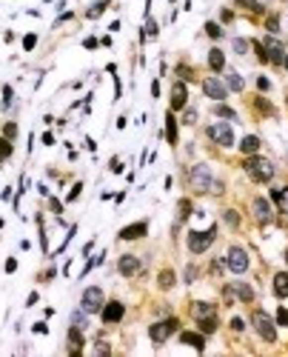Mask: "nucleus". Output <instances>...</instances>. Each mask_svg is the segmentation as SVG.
<instances>
[{"label":"nucleus","mask_w":288,"mask_h":357,"mask_svg":"<svg viewBox=\"0 0 288 357\" xmlns=\"http://www.w3.org/2000/svg\"><path fill=\"white\" fill-rule=\"evenodd\" d=\"M226 220H229V226H240V214L237 212H226Z\"/></svg>","instance_id":"37998d69"},{"label":"nucleus","mask_w":288,"mask_h":357,"mask_svg":"<svg viewBox=\"0 0 288 357\" xmlns=\"http://www.w3.org/2000/svg\"><path fill=\"white\" fill-rule=\"evenodd\" d=\"M35 332L37 334H46V323H35Z\"/></svg>","instance_id":"6e6d98bb"},{"label":"nucleus","mask_w":288,"mask_h":357,"mask_svg":"<svg viewBox=\"0 0 288 357\" xmlns=\"http://www.w3.org/2000/svg\"><path fill=\"white\" fill-rule=\"evenodd\" d=\"M286 263H288V249H286Z\"/></svg>","instance_id":"13d9d810"},{"label":"nucleus","mask_w":288,"mask_h":357,"mask_svg":"<svg viewBox=\"0 0 288 357\" xmlns=\"http://www.w3.org/2000/svg\"><path fill=\"white\" fill-rule=\"evenodd\" d=\"M157 37V23L151 20V17H146V26H143V40H154Z\"/></svg>","instance_id":"b1692460"},{"label":"nucleus","mask_w":288,"mask_h":357,"mask_svg":"<svg viewBox=\"0 0 288 357\" xmlns=\"http://www.w3.org/2000/svg\"><path fill=\"white\" fill-rule=\"evenodd\" d=\"M197 323H200L203 334H214V329H217V317H206V320H197Z\"/></svg>","instance_id":"a878e982"},{"label":"nucleus","mask_w":288,"mask_h":357,"mask_svg":"<svg viewBox=\"0 0 288 357\" xmlns=\"http://www.w3.org/2000/svg\"><path fill=\"white\" fill-rule=\"evenodd\" d=\"M180 343L194 346L197 352H203V349H206V337H203V334H194V332H180Z\"/></svg>","instance_id":"a211bd4d"},{"label":"nucleus","mask_w":288,"mask_h":357,"mask_svg":"<svg viewBox=\"0 0 288 357\" xmlns=\"http://www.w3.org/2000/svg\"><path fill=\"white\" fill-rule=\"evenodd\" d=\"M83 46H86V49H97V40H94V37H86V40H83Z\"/></svg>","instance_id":"3c124183"},{"label":"nucleus","mask_w":288,"mask_h":357,"mask_svg":"<svg viewBox=\"0 0 288 357\" xmlns=\"http://www.w3.org/2000/svg\"><path fill=\"white\" fill-rule=\"evenodd\" d=\"M71 326L83 329V326H86V311H74V314H71Z\"/></svg>","instance_id":"72a5a7b5"},{"label":"nucleus","mask_w":288,"mask_h":357,"mask_svg":"<svg viewBox=\"0 0 288 357\" xmlns=\"http://www.w3.org/2000/svg\"><path fill=\"white\" fill-rule=\"evenodd\" d=\"M203 92H206V97H211V100H226L229 86H223V80H217V77H206V80H203Z\"/></svg>","instance_id":"9d476101"},{"label":"nucleus","mask_w":288,"mask_h":357,"mask_svg":"<svg viewBox=\"0 0 288 357\" xmlns=\"http://www.w3.org/2000/svg\"><path fill=\"white\" fill-rule=\"evenodd\" d=\"M69 343H71V349H77V352H80V346H83V334L77 332V326H74V329L69 332Z\"/></svg>","instance_id":"c85d7f7f"},{"label":"nucleus","mask_w":288,"mask_h":357,"mask_svg":"<svg viewBox=\"0 0 288 357\" xmlns=\"http://www.w3.org/2000/svg\"><path fill=\"white\" fill-rule=\"evenodd\" d=\"M206 35H208V37H214V40H217V37H223V29H220L217 23H206Z\"/></svg>","instance_id":"473e14b6"},{"label":"nucleus","mask_w":288,"mask_h":357,"mask_svg":"<svg viewBox=\"0 0 288 357\" xmlns=\"http://www.w3.org/2000/svg\"><path fill=\"white\" fill-rule=\"evenodd\" d=\"M194 120H197V112H194V109H188V112H185V117H183V123H185V126H191Z\"/></svg>","instance_id":"a18cd8bd"},{"label":"nucleus","mask_w":288,"mask_h":357,"mask_svg":"<svg viewBox=\"0 0 288 357\" xmlns=\"http://www.w3.org/2000/svg\"><path fill=\"white\" fill-rule=\"evenodd\" d=\"M185 100H188V92H185V83H174V89H172V109H174V112H180V109H185Z\"/></svg>","instance_id":"f3484780"},{"label":"nucleus","mask_w":288,"mask_h":357,"mask_svg":"<svg viewBox=\"0 0 288 357\" xmlns=\"http://www.w3.org/2000/svg\"><path fill=\"white\" fill-rule=\"evenodd\" d=\"M206 135L214 140L217 146H231V143H234V132H231L229 123H211V126L206 129Z\"/></svg>","instance_id":"423d86ee"},{"label":"nucleus","mask_w":288,"mask_h":357,"mask_svg":"<svg viewBox=\"0 0 288 357\" xmlns=\"http://www.w3.org/2000/svg\"><path fill=\"white\" fill-rule=\"evenodd\" d=\"M197 277V269L194 266H188V269H185V280H188V283H191V280H194Z\"/></svg>","instance_id":"8fccbe9b"},{"label":"nucleus","mask_w":288,"mask_h":357,"mask_svg":"<svg viewBox=\"0 0 288 357\" xmlns=\"http://www.w3.org/2000/svg\"><path fill=\"white\" fill-rule=\"evenodd\" d=\"M231 329H234V332H242V329H245V323H242L240 317H231Z\"/></svg>","instance_id":"49530a36"},{"label":"nucleus","mask_w":288,"mask_h":357,"mask_svg":"<svg viewBox=\"0 0 288 357\" xmlns=\"http://www.w3.org/2000/svg\"><path fill=\"white\" fill-rule=\"evenodd\" d=\"M271 200L283 206V203H286V192H283V189H274V192H271Z\"/></svg>","instance_id":"58836bf2"},{"label":"nucleus","mask_w":288,"mask_h":357,"mask_svg":"<svg viewBox=\"0 0 288 357\" xmlns=\"http://www.w3.org/2000/svg\"><path fill=\"white\" fill-rule=\"evenodd\" d=\"M229 89L231 92H242V77L237 71H229Z\"/></svg>","instance_id":"cd10ccee"},{"label":"nucleus","mask_w":288,"mask_h":357,"mask_svg":"<svg viewBox=\"0 0 288 357\" xmlns=\"http://www.w3.org/2000/svg\"><path fill=\"white\" fill-rule=\"evenodd\" d=\"M97 352H103V355H109V343H100V340H97Z\"/></svg>","instance_id":"4d7b16f0"},{"label":"nucleus","mask_w":288,"mask_h":357,"mask_svg":"<svg viewBox=\"0 0 288 357\" xmlns=\"http://www.w3.org/2000/svg\"><path fill=\"white\" fill-rule=\"evenodd\" d=\"M80 192H83V183H74V186H71V192H69V200H77Z\"/></svg>","instance_id":"c03bdc74"},{"label":"nucleus","mask_w":288,"mask_h":357,"mask_svg":"<svg viewBox=\"0 0 288 357\" xmlns=\"http://www.w3.org/2000/svg\"><path fill=\"white\" fill-rule=\"evenodd\" d=\"M12 97H14V92L9 89V86H6V89H3V100H6V106L12 103Z\"/></svg>","instance_id":"09e8293b"},{"label":"nucleus","mask_w":288,"mask_h":357,"mask_svg":"<svg viewBox=\"0 0 288 357\" xmlns=\"http://www.w3.org/2000/svg\"><path fill=\"white\" fill-rule=\"evenodd\" d=\"M208 66H211V71H223L226 69V55L220 49H211L208 52Z\"/></svg>","instance_id":"6ab92c4d"},{"label":"nucleus","mask_w":288,"mask_h":357,"mask_svg":"<svg viewBox=\"0 0 288 357\" xmlns=\"http://www.w3.org/2000/svg\"><path fill=\"white\" fill-rule=\"evenodd\" d=\"M245 172H248V177L257 180V183H271V180H274V163L260 157V154H248Z\"/></svg>","instance_id":"f257e3e1"},{"label":"nucleus","mask_w":288,"mask_h":357,"mask_svg":"<svg viewBox=\"0 0 288 357\" xmlns=\"http://www.w3.org/2000/svg\"><path fill=\"white\" fill-rule=\"evenodd\" d=\"M214 237H217V229L211 226V229H206V231H188V249L194 254H203L214 243Z\"/></svg>","instance_id":"7ed1b4c3"},{"label":"nucleus","mask_w":288,"mask_h":357,"mask_svg":"<svg viewBox=\"0 0 288 357\" xmlns=\"http://www.w3.org/2000/svg\"><path fill=\"white\" fill-rule=\"evenodd\" d=\"M106 6H109V0H100V3H94L92 9L86 12V17H100V14H103V9H106Z\"/></svg>","instance_id":"c756f323"},{"label":"nucleus","mask_w":288,"mask_h":357,"mask_svg":"<svg viewBox=\"0 0 288 357\" xmlns=\"http://www.w3.org/2000/svg\"><path fill=\"white\" fill-rule=\"evenodd\" d=\"M166 138H169V143H177V120L172 115L166 117Z\"/></svg>","instance_id":"5701e85b"},{"label":"nucleus","mask_w":288,"mask_h":357,"mask_svg":"<svg viewBox=\"0 0 288 357\" xmlns=\"http://www.w3.org/2000/svg\"><path fill=\"white\" fill-rule=\"evenodd\" d=\"M257 89H260V92H268V89H271V80H268V77H257Z\"/></svg>","instance_id":"79ce46f5"},{"label":"nucleus","mask_w":288,"mask_h":357,"mask_svg":"<svg viewBox=\"0 0 288 357\" xmlns=\"http://www.w3.org/2000/svg\"><path fill=\"white\" fill-rule=\"evenodd\" d=\"M226 297H237L242 300V303H251L254 300V288L248 286V283H231V286H226Z\"/></svg>","instance_id":"9b49d317"},{"label":"nucleus","mask_w":288,"mask_h":357,"mask_svg":"<svg viewBox=\"0 0 288 357\" xmlns=\"http://www.w3.org/2000/svg\"><path fill=\"white\" fill-rule=\"evenodd\" d=\"M43 143H46V146H52V143H55V135H52V132H46V135H43Z\"/></svg>","instance_id":"5fc2aeb1"},{"label":"nucleus","mask_w":288,"mask_h":357,"mask_svg":"<svg viewBox=\"0 0 288 357\" xmlns=\"http://www.w3.org/2000/svg\"><path fill=\"white\" fill-rule=\"evenodd\" d=\"M251 209H254V217H257V223H268V220H271V206H268V200H265V197H257V200H254L251 203Z\"/></svg>","instance_id":"2eb2a0df"},{"label":"nucleus","mask_w":288,"mask_h":357,"mask_svg":"<svg viewBox=\"0 0 288 357\" xmlns=\"http://www.w3.org/2000/svg\"><path fill=\"white\" fill-rule=\"evenodd\" d=\"M188 212H191V203L188 200H180V214H177V223H183L188 217Z\"/></svg>","instance_id":"2f4dec72"},{"label":"nucleus","mask_w":288,"mask_h":357,"mask_svg":"<svg viewBox=\"0 0 288 357\" xmlns=\"http://www.w3.org/2000/svg\"><path fill=\"white\" fill-rule=\"evenodd\" d=\"M174 286V272L172 269H163L160 272V288H172Z\"/></svg>","instance_id":"bb28decb"},{"label":"nucleus","mask_w":288,"mask_h":357,"mask_svg":"<svg viewBox=\"0 0 288 357\" xmlns=\"http://www.w3.org/2000/svg\"><path fill=\"white\" fill-rule=\"evenodd\" d=\"M174 332H177V320H174V317H172V320L154 323V326H151V329H149V337H151V340H154V343H157V346H160L163 340H166L169 334H174Z\"/></svg>","instance_id":"1a4fd4ad"},{"label":"nucleus","mask_w":288,"mask_h":357,"mask_svg":"<svg viewBox=\"0 0 288 357\" xmlns=\"http://www.w3.org/2000/svg\"><path fill=\"white\" fill-rule=\"evenodd\" d=\"M251 323H254L257 334L263 337L265 343H274V340H277V329H274V323L268 320V314H263V311H254V314H251Z\"/></svg>","instance_id":"20e7f679"},{"label":"nucleus","mask_w":288,"mask_h":357,"mask_svg":"<svg viewBox=\"0 0 288 357\" xmlns=\"http://www.w3.org/2000/svg\"><path fill=\"white\" fill-rule=\"evenodd\" d=\"M226 266H229L234 275H242V272L248 269V254H245V249H240V246H231V249H229V257H226Z\"/></svg>","instance_id":"0eeeda50"},{"label":"nucleus","mask_w":288,"mask_h":357,"mask_svg":"<svg viewBox=\"0 0 288 357\" xmlns=\"http://www.w3.org/2000/svg\"><path fill=\"white\" fill-rule=\"evenodd\" d=\"M254 52H257V58H260V63H268V55H265V49H263V43H260V40L254 43Z\"/></svg>","instance_id":"e433bc0d"},{"label":"nucleus","mask_w":288,"mask_h":357,"mask_svg":"<svg viewBox=\"0 0 288 357\" xmlns=\"http://www.w3.org/2000/svg\"><path fill=\"white\" fill-rule=\"evenodd\" d=\"M286 69H288V55H286Z\"/></svg>","instance_id":"bf43d9fd"},{"label":"nucleus","mask_w":288,"mask_h":357,"mask_svg":"<svg viewBox=\"0 0 288 357\" xmlns=\"http://www.w3.org/2000/svg\"><path fill=\"white\" fill-rule=\"evenodd\" d=\"M123 314H126V306H123L120 300H112V303H106L103 306V320L106 323H120L123 320Z\"/></svg>","instance_id":"f8f14e48"},{"label":"nucleus","mask_w":288,"mask_h":357,"mask_svg":"<svg viewBox=\"0 0 288 357\" xmlns=\"http://www.w3.org/2000/svg\"><path fill=\"white\" fill-rule=\"evenodd\" d=\"M191 314H194V320H206V317H217V309L211 303L197 300V303H191Z\"/></svg>","instance_id":"dca6fc26"},{"label":"nucleus","mask_w":288,"mask_h":357,"mask_svg":"<svg viewBox=\"0 0 288 357\" xmlns=\"http://www.w3.org/2000/svg\"><path fill=\"white\" fill-rule=\"evenodd\" d=\"M83 311H86V314H94V311H100L106 306L103 303V288L100 286H89L86 288V291H83Z\"/></svg>","instance_id":"39448f33"},{"label":"nucleus","mask_w":288,"mask_h":357,"mask_svg":"<svg viewBox=\"0 0 288 357\" xmlns=\"http://www.w3.org/2000/svg\"><path fill=\"white\" fill-rule=\"evenodd\" d=\"M265 26H268V32H277V29H280V20H277V17H268Z\"/></svg>","instance_id":"de8ad7c7"},{"label":"nucleus","mask_w":288,"mask_h":357,"mask_svg":"<svg viewBox=\"0 0 288 357\" xmlns=\"http://www.w3.org/2000/svg\"><path fill=\"white\" fill-rule=\"evenodd\" d=\"M117 269H120V275L123 277H131L140 272V257H134V254H123L120 257V263H117Z\"/></svg>","instance_id":"4468645a"},{"label":"nucleus","mask_w":288,"mask_h":357,"mask_svg":"<svg viewBox=\"0 0 288 357\" xmlns=\"http://www.w3.org/2000/svg\"><path fill=\"white\" fill-rule=\"evenodd\" d=\"M237 6H240V9H245V12H254V14H263V12H265L260 0H237Z\"/></svg>","instance_id":"4be33fe9"},{"label":"nucleus","mask_w":288,"mask_h":357,"mask_svg":"<svg viewBox=\"0 0 288 357\" xmlns=\"http://www.w3.org/2000/svg\"><path fill=\"white\" fill-rule=\"evenodd\" d=\"M214 115L226 117V120H237V112H234V109H229L226 103H217V106H214Z\"/></svg>","instance_id":"393cba45"},{"label":"nucleus","mask_w":288,"mask_h":357,"mask_svg":"<svg viewBox=\"0 0 288 357\" xmlns=\"http://www.w3.org/2000/svg\"><path fill=\"white\" fill-rule=\"evenodd\" d=\"M274 294L277 297H288V275L286 272L274 275Z\"/></svg>","instance_id":"aec40b11"},{"label":"nucleus","mask_w":288,"mask_h":357,"mask_svg":"<svg viewBox=\"0 0 288 357\" xmlns=\"http://www.w3.org/2000/svg\"><path fill=\"white\" fill-rule=\"evenodd\" d=\"M14 269H17V263H14V260H12V257H9V260H6V272H9V275H12V272H14Z\"/></svg>","instance_id":"864d4df0"},{"label":"nucleus","mask_w":288,"mask_h":357,"mask_svg":"<svg viewBox=\"0 0 288 357\" xmlns=\"http://www.w3.org/2000/svg\"><path fill=\"white\" fill-rule=\"evenodd\" d=\"M220 272H223V263H220V260H214V263H211V275H220Z\"/></svg>","instance_id":"603ef678"},{"label":"nucleus","mask_w":288,"mask_h":357,"mask_svg":"<svg viewBox=\"0 0 288 357\" xmlns=\"http://www.w3.org/2000/svg\"><path fill=\"white\" fill-rule=\"evenodd\" d=\"M277 323H280V326H286L288 323V309H283V306L277 309Z\"/></svg>","instance_id":"a19ab883"},{"label":"nucleus","mask_w":288,"mask_h":357,"mask_svg":"<svg viewBox=\"0 0 288 357\" xmlns=\"http://www.w3.org/2000/svg\"><path fill=\"white\" fill-rule=\"evenodd\" d=\"M3 135H6L9 140H14V138H17V126H14V123H6V129H3Z\"/></svg>","instance_id":"ea45409f"},{"label":"nucleus","mask_w":288,"mask_h":357,"mask_svg":"<svg viewBox=\"0 0 288 357\" xmlns=\"http://www.w3.org/2000/svg\"><path fill=\"white\" fill-rule=\"evenodd\" d=\"M6 157H12V140H0V160H6Z\"/></svg>","instance_id":"7c9ffc66"},{"label":"nucleus","mask_w":288,"mask_h":357,"mask_svg":"<svg viewBox=\"0 0 288 357\" xmlns=\"http://www.w3.org/2000/svg\"><path fill=\"white\" fill-rule=\"evenodd\" d=\"M234 52H237V55H245V52H248V43L240 40V37H234Z\"/></svg>","instance_id":"c9c22d12"},{"label":"nucleus","mask_w":288,"mask_h":357,"mask_svg":"<svg viewBox=\"0 0 288 357\" xmlns=\"http://www.w3.org/2000/svg\"><path fill=\"white\" fill-rule=\"evenodd\" d=\"M35 46H37V35H26V37H23V49H29V52H32Z\"/></svg>","instance_id":"4c0bfd02"},{"label":"nucleus","mask_w":288,"mask_h":357,"mask_svg":"<svg viewBox=\"0 0 288 357\" xmlns=\"http://www.w3.org/2000/svg\"><path fill=\"white\" fill-rule=\"evenodd\" d=\"M257 112H263V115H271V112H274V109H271V103H268V100H260V97H257Z\"/></svg>","instance_id":"f704fd0d"},{"label":"nucleus","mask_w":288,"mask_h":357,"mask_svg":"<svg viewBox=\"0 0 288 357\" xmlns=\"http://www.w3.org/2000/svg\"><path fill=\"white\" fill-rule=\"evenodd\" d=\"M146 231H149V223L140 220V223H131L120 231V240H140V237H146Z\"/></svg>","instance_id":"ddd939ff"},{"label":"nucleus","mask_w":288,"mask_h":357,"mask_svg":"<svg viewBox=\"0 0 288 357\" xmlns=\"http://www.w3.org/2000/svg\"><path fill=\"white\" fill-rule=\"evenodd\" d=\"M263 49H265V55H268V63H277V66L286 63V46H283L277 37H265Z\"/></svg>","instance_id":"6e6552de"},{"label":"nucleus","mask_w":288,"mask_h":357,"mask_svg":"<svg viewBox=\"0 0 288 357\" xmlns=\"http://www.w3.org/2000/svg\"><path fill=\"white\" fill-rule=\"evenodd\" d=\"M240 151H242V154H257V151H260V138H254V135H248V138H242V143H240Z\"/></svg>","instance_id":"412c9836"},{"label":"nucleus","mask_w":288,"mask_h":357,"mask_svg":"<svg viewBox=\"0 0 288 357\" xmlns=\"http://www.w3.org/2000/svg\"><path fill=\"white\" fill-rule=\"evenodd\" d=\"M211 183H214V180H211V169L203 166V163L188 172V186H191V192H200V195H203V192H211Z\"/></svg>","instance_id":"f03ea898"}]
</instances>
